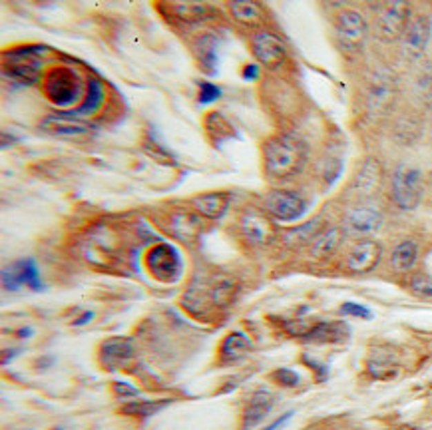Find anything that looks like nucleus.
Masks as SVG:
<instances>
[{"label": "nucleus", "instance_id": "f257e3e1", "mask_svg": "<svg viewBox=\"0 0 432 430\" xmlns=\"http://www.w3.org/2000/svg\"><path fill=\"white\" fill-rule=\"evenodd\" d=\"M263 170L273 179H291L303 172L307 155L303 148L287 136H273L263 141Z\"/></svg>", "mask_w": 432, "mask_h": 430}, {"label": "nucleus", "instance_id": "20e7f679", "mask_svg": "<svg viewBox=\"0 0 432 430\" xmlns=\"http://www.w3.org/2000/svg\"><path fill=\"white\" fill-rule=\"evenodd\" d=\"M371 28L363 12L357 8H343L335 17V40L341 50L355 54L361 52L369 40Z\"/></svg>", "mask_w": 432, "mask_h": 430}, {"label": "nucleus", "instance_id": "f3484780", "mask_svg": "<svg viewBox=\"0 0 432 430\" xmlns=\"http://www.w3.org/2000/svg\"><path fill=\"white\" fill-rule=\"evenodd\" d=\"M273 404H275V396L271 395L269 391L253 393L249 398V404H247L245 413H243L242 430H253L255 427H259L261 422L267 418V414L273 411Z\"/></svg>", "mask_w": 432, "mask_h": 430}, {"label": "nucleus", "instance_id": "473e14b6", "mask_svg": "<svg viewBox=\"0 0 432 430\" xmlns=\"http://www.w3.org/2000/svg\"><path fill=\"white\" fill-rule=\"evenodd\" d=\"M170 8L175 12V17L179 20H186V22H199L209 14L208 4H191V2H188V4H172Z\"/></svg>", "mask_w": 432, "mask_h": 430}, {"label": "nucleus", "instance_id": "e433bc0d", "mask_svg": "<svg viewBox=\"0 0 432 430\" xmlns=\"http://www.w3.org/2000/svg\"><path fill=\"white\" fill-rule=\"evenodd\" d=\"M341 313L345 315V317H357V319H373V313L366 309L364 305L361 303H353V301H346L341 305Z\"/></svg>", "mask_w": 432, "mask_h": 430}, {"label": "nucleus", "instance_id": "c85d7f7f", "mask_svg": "<svg viewBox=\"0 0 432 430\" xmlns=\"http://www.w3.org/2000/svg\"><path fill=\"white\" fill-rule=\"evenodd\" d=\"M249 351H251V341L243 333H229L219 346V355L224 361H237Z\"/></svg>", "mask_w": 432, "mask_h": 430}, {"label": "nucleus", "instance_id": "49530a36", "mask_svg": "<svg viewBox=\"0 0 432 430\" xmlns=\"http://www.w3.org/2000/svg\"><path fill=\"white\" fill-rule=\"evenodd\" d=\"M54 430H64V429H54Z\"/></svg>", "mask_w": 432, "mask_h": 430}, {"label": "nucleus", "instance_id": "39448f33", "mask_svg": "<svg viewBox=\"0 0 432 430\" xmlns=\"http://www.w3.org/2000/svg\"><path fill=\"white\" fill-rule=\"evenodd\" d=\"M44 94L56 106H72L82 96V82L74 68L68 66H56L44 78Z\"/></svg>", "mask_w": 432, "mask_h": 430}, {"label": "nucleus", "instance_id": "4468645a", "mask_svg": "<svg viewBox=\"0 0 432 430\" xmlns=\"http://www.w3.org/2000/svg\"><path fill=\"white\" fill-rule=\"evenodd\" d=\"M40 130L54 138H80L90 134L92 126L72 114H52L40 121Z\"/></svg>", "mask_w": 432, "mask_h": 430}, {"label": "nucleus", "instance_id": "2eb2a0df", "mask_svg": "<svg viewBox=\"0 0 432 430\" xmlns=\"http://www.w3.org/2000/svg\"><path fill=\"white\" fill-rule=\"evenodd\" d=\"M136 357L134 341L128 337H110L100 344V361L104 367L118 369Z\"/></svg>", "mask_w": 432, "mask_h": 430}, {"label": "nucleus", "instance_id": "cd10ccee", "mask_svg": "<svg viewBox=\"0 0 432 430\" xmlns=\"http://www.w3.org/2000/svg\"><path fill=\"white\" fill-rule=\"evenodd\" d=\"M229 12L237 22H242L245 26H257L263 22V8L257 2H247V0H237V2H229Z\"/></svg>", "mask_w": 432, "mask_h": 430}, {"label": "nucleus", "instance_id": "2f4dec72", "mask_svg": "<svg viewBox=\"0 0 432 430\" xmlns=\"http://www.w3.org/2000/svg\"><path fill=\"white\" fill-rule=\"evenodd\" d=\"M14 271H17V275L22 285H26V287H30V289H35V291H40V289H42V281H40L38 269H36L32 259L18 261L17 265H14Z\"/></svg>", "mask_w": 432, "mask_h": 430}, {"label": "nucleus", "instance_id": "bb28decb", "mask_svg": "<svg viewBox=\"0 0 432 430\" xmlns=\"http://www.w3.org/2000/svg\"><path fill=\"white\" fill-rule=\"evenodd\" d=\"M104 96H106V90L102 86V82L98 80V78H88V90H86V96H84V100L80 102L78 108H74L72 110V116H76V118H80V116H88V114H94L102 102H104Z\"/></svg>", "mask_w": 432, "mask_h": 430}, {"label": "nucleus", "instance_id": "c9c22d12", "mask_svg": "<svg viewBox=\"0 0 432 430\" xmlns=\"http://www.w3.org/2000/svg\"><path fill=\"white\" fill-rule=\"evenodd\" d=\"M271 379L275 380L277 384H281V387H287V389H295V387H299V375L291 371V369H277L275 373L271 375Z\"/></svg>", "mask_w": 432, "mask_h": 430}, {"label": "nucleus", "instance_id": "6ab92c4d", "mask_svg": "<svg viewBox=\"0 0 432 430\" xmlns=\"http://www.w3.org/2000/svg\"><path fill=\"white\" fill-rule=\"evenodd\" d=\"M193 54L197 58L199 68L208 74H213L219 64V38L211 32L202 35L193 44Z\"/></svg>", "mask_w": 432, "mask_h": 430}, {"label": "nucleus", "instance_id": "79ce46f5", "mask_svg": "<svg viewBox=\"0 0 432 430\" xmlns=\"http://www.w3.org/2000/svg\"><path fill=\"white\" fill-rule=\"evenodd\" d=\"M242 74L245 80H257L259 78V68H257V64H245Z\"/></svg>", "mask_w": 432, "mask_h": 430}, {"label": "nucleus", "instance_id": "1a4fd4ad", "mask_svg": "<svg viewBox=\"0 0 432 430\" xmlns=\"http://www.w3.org/2000/svg\"><path fill=\"white\" fill-rule=\"evenodd\" d=\"M384 225V217L379 209L369 206L351 207L343 217V231L355 240H371Z\"/></svg>", "mask_w": 432, "mask_h": 430}, {"label": "nucleus", "instance_id": "ddd939ff", "mask_svg": "<svg viewBox=\"0 0 432 430\" xmlns=\"http://www.w3.org/2000/svg\"><path fill=\"white\" fill-rule=\"evenodd\" d=\"M382 259V245L377 240H357L346 251L345 267L351 273H369Z\"/></svg>", "mask_w": 432, "mask_h": 430}, {"label": "nucleus", "instance_id": "7c9ffc66", "mask_svg": "<svg viewBox=\"0 0 432 430\" xmlns=\"http://www.w3.org/2000/svg\"><path fill=\"white\" fill-rule=\"evenodd\" d=\"M206 130H208L209 138H213V141H217V144L224 141V139L233 138L231 126H229L224 116L217 114V112L209 114L208 118H206Z\"/></svg>", "mask_w": 432, "mask_h": 430}, {"label": "nucleus", "instance_id": "f8f14e48", "mask_svg": "<svg viewBox=\"0 0 432 430\" xmlns=\"http://www.w3.org/2000/svg\"><path fill=\"white\" fill-rule=\"evenodd\" d=\"M146 265L159 281H173L181 273V257L170 243H157L146 255Z\"/></svg>", "mask_w": 432, "mask_h": 430}, {"label": "nucleus", "instance_id": "dca6fc26", "mask_svg": "<svg viewBox=\"0 0 432 430\" xmlns=\"http://www.w3.org/2000/svg\"><path fill=\"white\" fill-rule=\"evenodd\" d=\"M239 231H242L243 240L249 245H265L271 240V224L269 219L255 211V209H247L239 219Z\"/></svg>", "mask_w": 432, "mask_h": 430}, {"label": "nucleus", "instance_id": "9b49d317", "mask_svg": "<svg viewBox=\"0 0 432 430\" xmlns=\"http://www.w3.org/2000/svg\"><path fill=\"white\" fill-rule=\"evenodd\" d=\"M251 52L265 68H277L287 60V44L271 30H257L251 36Z\"/></svg>", "mask_w": 432, "mask_h": 430}, {"label": "nucleus", "instance_id": "a211bd4d", "mask_svg": "<svg viewBox=\"0 0 432 430\" xmlns=\"http://www.w3.org/2000/svg\"><path fill=\"white\" fill-rule=\"evenodd\" d=\"M345 240V231L339 225H328L327 229H323L317 240L309 245V255L317 261H327L331 259L341 247V243Z\"/></svg>", "mask_w": 432, "mask_h": 430}, {"label": "nucleus", "instance_id": "4c0bfd02", "mask_svg": "<svg viewBox=\"0 0 432 430\" xmlns=\"http://www.w3.org/2000/svg\"><path fill=\"white\" fill-rule=\"evenodd\" d=\"M144 150H146L150 155H154V159L166 162V164H170V162H172V159H170V157H172L170 152H168L161 144L154 141V139H150V138L144 139Z\"/></svg>", "mask_w": 432, "mask_h": 430}, {"label": "nucleus", "instance_id": "5701e85b", "mask_svg": "<svg viewBox=\"0 0 432 430\" xmlns=\"http://www.w3.org/2000/svg\"><path fill=\"white\" fill-rule=\"evenodd\" d=\"M366 371L373 379L389 380L395 379L398 375V362L393 351L389 349H379L375 351L369 361H366Z\"/></svg>", "mask_w": 432, "mask_h": 430}, {"label": "nucleus", "instance_id": "58836bf2", "mask_svg": "<svg viewBox=\"0 0 432 430\" xmlns=\"http://www.w3.org/2000/svg\"><path fill=\"white\" fill-rule=\"evenodd\" d=\"M222 96V90L211 84V82H202L199 84V104H211L215 100H219Z\"/></svg>", "mask_w": 432, "mask_h": 430}, {"label": "nucleus", "instance_id": "7ed1b4c3", "mask_svg": "<svg viewBox=\"0 0 432 430\" xmlns=\"http://www.w3.org/2000/svg\"><path fill=\"white\" fill-rule=\"evenodd\" d=\"M415 12V6L409 2H386L380 4L375 22H373V35L382 44L400 42L411 18Z\"/></svg>", "mask_w": 432, "mask_h": 430}, {"label": "nucleus", "instance_id": "37998d69", "mask_svg": "<svg viewBox=\"0 0 432 430\" xmlns=\"http://www.w3.org/2000/svg\"><path fill=\"white\" fill-rule=\"evenodd\" d=\"M291 414H293V413L283 414L281 418H277L273 424H269L267 429H263V430H279V429H281V427H283V424H285V422H287V420H289V418H291Z\"/></svg>", "mask_w": 432, "mask_h": 430}, {"label": "nucleus", "instance_id": "f03ea898", "mask_svg": "<svg viewBox=\"0 0 432 430\" xmlns=\"http://www.w3.org/2000/svg\"><path fill=\"white\" fill-rule=\"evenodd\" d=\"M424 193V177L420 168L400 162L391 173V199L400 211H413L420 206Z\"/></svg>", "mask_w": 432, "mask_h": 430}, {"label": "nucleus", "instance_id": "4be33fe9", "mask_svg": "<svg viewBox=\"0 0 432 430\" xmlns=\"http://www.w3.org/2000/svg\"><path fill=\"white\" fill-rule=\"evenodd\" d=\"M191 207L197 215L208 219H222L229 207V195L215 191V193H204L191 199Z\"/></svg>", "mask_w": 432, "mask_h": 430}, {"label": "nucleus", "instance_id": "9d476101", "mask_svg": "<svg viewBox=\"0 0 432 430\" xmlns=\"http://www.w3.org/2000/svg\"><path fill=\"white\" fill-rule=\"evenodd\" d=\"M432 36V17L429 12H413V18L400 38L402 52L411 60H420L431 44Z\"/></svg>", "mask_w": 432, "mask_h": 430}, {"label": "nucleus", "instance_id": "c756f323", "mask_svg": "<svg viewBox=\"0 0 432 430\" xmlns=\"http://www.w3.org/2000/svg\"><path fill=\"white\" fill-rule=\"evenodd\" d=\"M170 225H172L173 235L179 240H193L202 229L199 219L191 213H175Z\"/></svg>", "mask_w": 432, "mask_h": 430}, {"label": "nucleus", "instance_id": "c03bdc74", "mask_svg": "<svg viewBox=\"0 0 432 430\" xmlns=\"http://www.w3.org/2000/svg\"><path fill=\"white\" fill-rule=\"evenodd\" d=\"M92 317H94V313L86 311V313H84L80 319H76V321H74V325H76V327H80V325H86V323H90V321H92Z\"/></svg>", "mask_w": 432, "mask_h": 430}, {"label": "nucleus", "instance_id": "0eeeda50", "mask_svg": "<svg viewBox=\"0 0 432 430\" xmlns=\"http://www.w3.org/2000/svg\"><path fill=\"white\" fill-rule=\"evenodd\" d=\"M397 96V80L393 72L386 68L375 70L366 78V90H364V106L369 114H382L391 108V104Z\"/></svg>", "mask_w": 432, "mask_h": 430}, {"label": "nucleus", "instance_id": "412c9836", "mask_svg": "<svg viewBox=\"0 0 432 430\" xmlns=\"http://www.w3.org/2000/svg\"><path fill=\"white\" fill-rule=\"evenodd\" d=\"M418 259H420V249L416 241L404 240L395 245V249L389 255V263H391V269L397 273H413L418 265Z\"/></svg>", "mask_w": 432, "mask_h": 430}, {"label": "nucleus", "instance_id": "f704fd0d", "mask_svg": "<svg viewBox=\"0 0 432 430\" xmlns=\"http://www.w3.org/2000/svg\"><path fill=\"white\" fill-rule=\"evenodd\" d=\"M409 291L420 297V299H429L432 301V275L429 273H415L409 281Z\"/></svg>", "mask_w": 432, "mask_h": 430}, {"label": "nucleus", "instance_id": "a19ab883", "mask_svg": "<svg viewBox=\"0 0 432 430\" xmlns=\"http://www.w3.org/2000/svg\"><path fill=\"white\" fill-rule=\"evenodd\" d=\"M114 395L120 398H132V396H139V391L128 382H114Z\"/></svg>", "mask_w": 432, "mask_h": 430}, {"label": "nucleus", "instance_id": "a878e982", "mask_svg": "<svg viewBox=\"0 0 432 430\" xmlns=\"http://www.w3.org/2000/svg\"><path fill=\"white\" fill-rule=\"evenodd\" d=\"M235 293H237L235 279H231L229 275H217L209 285L208 299L215 307H227L235 299Z\"/></svg>", "mask_w": 432, "mask_h": 430}, {"label": "nucleus", "instance_id": "aec40b11", "mask_svg": "<svg viewBox=\"0 0 432 430\" xmlns=\"http://www.w3.org/2000/svg\"><path fill=\"white\" fill-rule=\"evenodd\" d=\"M380 166L377 159H373V157H369V159H364L363 166L359 168V172L357 175L353 177V184H351V191L355 193V195H359V197H366V195H371L373 191L379 188V182H380Z\"/></svg>", "mask_w": 432, "mask_h": 430}, {"label": "nucleus", "instance_id": "423d86ee", "mask_svg": "<svg viewBox=\"0 0 432 430\" xmlns=\"http://www.w3.org/2000/svg\"><path fill=\"white\" fill-rule=\"evenodd\" d=\"M46 54L40 46L17 48V50L4 52V74L14 78L22 84H32L40 78L42 72V56Z\"/></svg>", "mask_w": 432, "mask_h": 430}, {"label": "nucleus", "instance_id": "393cba45", "mask_svg": "<svg viewBox=\"0 0 432 430\" xmlns=\"http://www.w3.org/2000/svg\"><path fill=\"white\" fill-rule=\"evenodd\" d=\"M348 329L343 323H317L315 327L303 333V339L309 343H339L346 339Z\"/></svg>", "mask_w": 432, "mask_h": 430}, {"label": "nucleus", "instance_id": "72a5a7b5", "mask_svg": "<svg viewBox=\"0 0 432 430\" xmlns=\"http://www.w3.org/2000/svg\"><path fill=\"white\" fill-rule=\"evenodd\" d=\"M168 407V400L154 402V400H138V402H130L126 407H121V413L130 414V416H152L164 411Z\"/></svg>", "mask_w": 432, "mask_h": 430}, {"label": "nucleus", "instance_id": "ea45409f", "mask_svg": "<svg viewBox=\"0 0 432 430\" xmlns=\"http://www.w3.org/2000/svg\"><path fill=\"white\" fill-rule=\"evenodd\" d=\"M2 285H4V289H6V291H18V289L22 287V283H20V279H18L17 271H14V267H10V269H4V271H2Z\"/></svg>", "mask_w": 432, "mask_h": 430}, {"label": "nucleus", "instance_id": "a18cd8bd", "mask_svg": "<svg viewBox=\"0 0 432 430\" xmlns=\"http://www.w3.org/2000/svg\"><path fill=\"white\" fill-rule=\"evenodd\" d=\"M429 126H431V130H432V104H431V108H429Z\"/></svg>", "mask_w": 432, "mask_h": 430}, {"label": "nucleus", "instance_id": "b1692460", "mask_svg": "<svg viewBox=\"0 0 432 430\" xmlns=\"http://www.w3.org/2000/svg\"><path fill=\"white\" fill-rule=\"evenodd\" d=\"M328 225L323 224V219L321 217H317V219H311V222H307V224H301L293 227V229H289L285 235H283V241L287 243V245H291V247H303V245H311L313 241L317 240V235L323 231V229H327Z\"/></svg>", "mask_w": 432, "mask_h": 430}, {"label": "nucleus", "instance_id": "6e6552de", "mask_svg": "<svg viewBox=\"0 0 432 430\" xmlns=\"http://www.w3.org/2000/svg\"><path fill=\"white\" fill-rule=\"evenodd\" d=\"M307 199L291 190H273L263 197L265 211L283 224H293L301 219L307 211Z\"/></svg>", "mask_w": 432, "mask_h": 430}]
</instances>
